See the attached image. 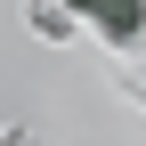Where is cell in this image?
Listing matches in <instances>:
<instances>
[{
    "label": "cell",
    "mask_w": 146,
    "mask_h": 146,
    "mask_svg": "<svg viewBox=\"0 0 146 146\" xmlns=\"http://www.w3.org/2000/svg\"><path fill=\"white\" fill-rule=\"evenodd\" d=\"M73 16L98 25L106 41H138V33H146V0H73Z\"/></svg>",
    "instance_id": "1"
}]
</instances>
